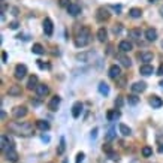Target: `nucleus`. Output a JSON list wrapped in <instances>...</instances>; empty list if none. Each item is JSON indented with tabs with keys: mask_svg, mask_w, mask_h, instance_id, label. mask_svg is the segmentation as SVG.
Masks as SVG:
<instances>
[{
	"mask_svg": "<svg viewBox=\"0 0 163 163\" xmlns=\"http://www.w3.org/2000/svg\"><path fill=\"white\" fill-rule=\"evenodd\" d=\"M9 130L14 132V133H17V135H20V136L33 135V126H32V123H27V121L9 123Z\"/></svg>",
	"mask_w": 163,
	"mask_h": 163,
	"instance_id": "obj_1",
	"label": "nucleus"
},
{
	"mask_svg": "<svg viewBox=\"0 0 163 163\" xmlns=\"http://www.w3.org/2000/svg\"><path fill=\"white\" fill-rule=\"evenodd\" d=\"M90 41H91L90 28L89 27H82L81 32L76 34V38H75V47L82 48V47H85V45H89Z\"/></svg>",
	"mask_w": 163,
	"mask_h": 163,
	"instance_id": "obj_2",
	"label": "nucleus"
},
{
	"mask_svg": "<svg viewBox=\"0 0 163 163\" xmlns=\"http://www.w3.org/2000/svg\"><path fill=\"white\" fill-rule=\"evenodd\" d=\"M109 17H111V14H109V11L106 8H99L96 11V20L99 21V23H103V21L109 20Z\"/></svg>",
	"mask_w": 163,
	"mask_h": 163,
	"instance_id": "obj_3",
	"label": "nucleus"
},
{
	"mask_svg": "<svg viewBox=\"0 0 163 163\" xmlns=\"http://www.w3.org/2000/svg\"><path fill=\"white\" fill-rule=\"evenodd\" d=\"M0 148L3 150L5 153H6L8 150L14 148V145H12V141L8 138L6 135H2V139H0Z\"/></svg>",
	"mask_w": 163,
	"mask_h": 163,
	"instance_id": "obj_4",
	"label": "nucleus"
},
{
	"mask_svg": "<svg viewBox=\"0 0 163 163\" xmlns=\"http://www.w3.org/2000/svg\"><path fill=\"white\" fill-rule=\"evenodd\" d=\"M26 75H27V68H26V64H17V68H15V78H17V79H23Z\"/></svg>",
	"mask_w": 163,
	"mask_h": 163,
	"instance_id": "obj_5",
	"label": "nucleus"
},
{
	"mask_svg": "<svg viewBox=\"0 0 163 163\" xmlns=\"http://www.w3.org/2000/svg\"><path fill=\"white\" fill-rule=\"evenodd\" d=\"M12 115H14L15 118H23V117L27 115V108H26V106H15V108L12 109Z\"/></svg>",
	"mask_w": 163,
	"mask_h": 163,
	"instance_id": "obj_6",
	"label": "nucleus"
},
{
	"mask_svg": "<svg viewBox=\"0 0 163 163\" xmlns=\"http://www.w3.org/2000/svg\"><path fill=\"white\" fill-rule=\"evenodd\" d=\"M42 24H43V32H45V34H47V36H51V34H53V32H54L53 21L49 20V18H45Z\"/></svg>",
	"mask_w": 163,
	"mask_h": 163,
	"instance_id": "obj_7",
	"label": "nucleus"
},
{
	"mask_svg": "<svg viewBox=\"0 0 163 163\" xmlns=\"http://www.w3.org/2000/svg\"><path fill=\"white\" fill-rule=\"evenodd\" d=\"M34 91H36V94L39 96V97H45V96L49 93V87H48L47 84H39V85L34 89Z\"/></svg>",
	"mask_w": 163,
	"mask_h": 163,
	"instance_id": "obj_8",
	"label": "nucleus"
},
{
	"mask_svg": "<svg viewBox=\"0 0 163 163\" xmlns=\"http://www.w3.org/2000/svg\"><path fill=\"white\" fill-rule=\"evenodd\" d=\"M60 102H61L60 96H54V97H51V100L48 102V109H49V111H57Z\"/></svg>",
	"mask_w": 163,
	"mask_h": 163,
	"instance_id": "obj_9",
	"label": "nucleus"
},
{
	"mask_svg": "<svg viewBox=\"0 0 163 163\" xmlns=\"http://www.w3.org/2000/svg\"><path fill=\"white\" fill-rule=\"evenodd\" d=\"M118 49L121 51V53H129L133 49V43L130 41H121L118 43Z\"/></svg>",
	"mask_w": 163,
	"mask_h": 163,
	"instance_id": "obj_10",
	"label": "nucleus"
},
{
	"mask_svg": "<svg viewBox=\"0 0 163 163\" xmlns=\"http://www.w3.org/2000/svg\"><path fill=\"white\" fill-rule=\"evenodd\" d=\"M130 89H132V91H133V93H142V91H145V90H147V84H145L144 81H138V82H135V84H133Z\"/></svg>",
	"mask_w": 163,
	"mask_h": 163,
	"instance_id": "obj_11",
	"label": "nucleus"
},
{
	"mask_svg": "<svg viewBox=\"0 0 163 163\" xmlns=\"http://www.w3.org/2000/svg\"><path fill=\"white\" fill-rule=\"evenodd\" d=\"M68 14L72 15V17H76V15L81 14V6L76 5V3H70L68 6Z\"/></svg>",
	"mask_w": 163,
	"mask_h": 163,
	"instance_id": "obj_12",
	"label": "nucleus"
},
{
	"mask_svg": "<svg viewBox=\"0 0 163 163\" xmlns=\"http://www.w3.org/2000/svg\"><path fill=\"white\" fill-rule=\"evenodd\" d=\"M109 78H112V79H117V78H120V75H121V69H120V66H117V64H114V66H111L109 68Z\"/></svg>",
	"mask_w": 163,
	"mask_h": 163,
	"instance_id": "obj_13",
	"label": "nucleus"
},
{
	"mask_svg": "<svg viewBox=\"0 0 163 163\" xmlns=\"http://www.w3.org/2000/svg\"><path fill=\"white\" fill-rule=\"evenodd\" d=\"M150 105L153 106L154 109H159L163 106V100L159 97V96H151L150 97Z\"/></svg>",
	"mask_w": 163,
	"mask_h": 163,
	"instance_id": "obj_14",
	"label": "nucleus"
},
{
	"mask_svg": "<svg viewBox=\"0 0 163 163\" xmlns=\"http://www.w3.org/2000/svg\"><path fill=\"white\" fill-rule=\"evenodd\" d=\"M5 156H6V160H9V162H12V163L18 160V153H17L14 148L8 150L6 153H5Z\"/></svg>",
	"mask_w": 163,
	"mask_h": 163,
	"instance_id": "obj_15",
	"label": "nucleus"
},
{
	"mask_svg": "<svg viewBox=\"0 0 163 163\" xmlns=\"http://www.w3.org/2000/svg\"><path fill=\"white\" fill-rule=\"evenodd\" d=\"M139 59H141V61H144L145 64H148L150 61H153V59H154V54H153V53H150V51H144V53H141Z\"/></svg>",
	"mask_w": 163,
	"mask_h": 163,
	"instance_id": "obj_16",
	"label": "nucleus"
},
{
	"mask_svg": "<svg viewBox=\"0 0 163 163\" xmlns=\"http://www.w3.org/2000/svg\"><path fill=\"white\" fill-rule=\"evenodd\" d=\"M154 72V69L151 64H142L141 68H139V74L144 75V76H150V75Z\"/></svg>",
	"mask_w": 163,
	"mask_h": 163,
	"instance_id": "obj_17",
	"label": "nucleus"
},
{
	"mask_svg": "<svg viewBox=\"0 0 163 163\" xmlns=\"http://www.w3.org/2000/svg\"><path fill=\"white\" fill-rule=\"evenodd\" d=\"M21 93H23V90H21V85H11L9 87V90H8V94L9 96H14V97H17V96H21Z\"/></svg>",
	"mask_w": 163,
	"mask_h": 163,
	"instance_id": "obj_18",
	"label": "nucleus"
},
{
	"mask_svg": "<svg viewBox=\"0 0 163 163\" xmlns=\"http://www.w3.org/2000/svg\"><path fill=\"white\" fill-rule=\"evenodd\" d=\"M81 111H82V103L75 102L74 106H72V117H74V118H78V117L81 115Z\"/></svg>",
	"mask_w": 163,
	"mask_h": 163,
	"instance_id": "obj_19",
	"label": "nucleus"
},
{
	"mask_svg": "<svg viewBox=\"0 0 163 163\" xmlns=\"http://www.w3.org/2000/svg\"><path fill=\"white\" fill-rule=\"evenodd\" d=\"M145 38H147L150 42H154L157 39V30L156 28H147V30H145Z\"/></svg>",
	"mask_w": 163,
	"mask_h": 163,
	"instance_id": "obj_20",
	"label": "nucleus"
},
{
	"mask_svg": "<svg viewBox=\"0 0 163 163\" xmlns=\"http://www.w3.org/2000/svg\"><path fill=\"white\" fill-rule=\"evenodd\" d=\"M97 39H99V42H106V39H108V32H106L105 27H100L97 30Z\"/></svg>",
	"mask_w": 163,
	"mask_h": 163,
	"instance_id": "obj_21",
	"label": "nucleus"
},
{
	"mask_svg": "<svg viewBox=\"0 0 163 163\" xmlns=\"http://www.w3.org/2000/svg\"><path fill=\"white\" fill-rule=\"evenodd\" d=\"M39 84H38V76L36 75H32L30 78H28V82H27V89H30V90H33V89H36Z\"/></svg>",
	"mask_w": 163,
	"mask_h": 163,
	"instance_id": "obj_22",
	"label": "nucleus"
},
{
	"mask_svg": "<svg viewBox=\"0 0 163 163\" xmlns=\"http://www.w3.org/2000/svg\"><path fill=\"white\" fill-rule=\"evenodd\" d=\"M129 15L132 18H141L142 17V9L141 8H132L129 11Z\"/></svg>",
	"mask_w": 163,
	"mask_h": 163,
	"instance_id": "obj_23",
	"label": "nucleus"
},
{
	"mask_svg": "<svg viewBox=\"0 0 163 163\" xmlns=\"http://www.w3.org/2000/svg\"><path fill=\"white\" fill-rule=\"evenodd\" d=\"M94 54V51H89V53H82V54L76 55V60L78 61H89V59Z\"/></svg>",
	"mask_w": 163,
	"mask_h": 163,
	"instance_id": "obj_24",
	"label": "nucleus"
},
{
	"mask_svg": "<svg viewBox=\"0 0 163 163\" xmlns=\"http://www.w3.org/2000/svg\"><path fill=\"white\" fill-rule=\"evenodd\" d=\"M120 111H117V109H114V111H109L108 114H106V118H108V121H114V120H117V118H120Z\"/></svg>",
	"mask_w": 163,
	"mask_h": 163,
	"instance_id": "obj_25",
	"label": "nucleus"
},
{
	"mask_svg": "<svg viewBox=\"0 0 163 163\" xmlns=\"http://www.w3.org/2000/svg\"><path fill=\"white\" fill-rule=\"evenodd\" d=\"M129 36L132 39H141V36H142V30L141 28H132L129 32Z\"/></svg>",
	"mask_w": 163,
	"mask_h": 163,
	"instance_id": "obj_26",
	"label": "nucleus"
},
{
	"mask_svg": "<svg viewBox=\"0 0 163 163\" xmlns=\"http://www.w3.org/2000/svg\"><path fill=\"white\" fill-rule=\"evenodd\" d=\"M32 51H33V54H38V55L45 54V48L42 47L41 43H34L33 48H32Z\"/></svg>",
	"mask_w": 163,
	"mask_h": 163,
	"instance_id": "obj_27",
	"label": "nucleus"
},
{
	"mask_svg": "<svg viewBox=\"0 0 163 163\" xmlns=\"http://www.w3.org/2000/svg\"><path fill=\"white\" fill-rule=\"evenodd\" d=\"M36 126H38V129H41L42 132H47V130H49V123L45 121V120H39V121L36 123Z\"/></svg>",
	"mask_w": 163,
	"mask_h": 163,
	"instance_id": "obj_28",
	"label": "nucleus"
},
{
	"mask_svg": "<svg viewBox=\"0 0 163 163\" xmlns=\"http://www.w3.org/2000/svg\"><path fill=\"white\" fill-rule=\"evenodd\" d=\"M118 60L121 61V64L124 66V68H130V66H132V61H130V59H129V57H126V55L120 54V55H118Z\"/></svg>",
	"mask_w": 163,
	"mask_h": 163,
	"instance_id": "obj_29",
	"label": "nucleus"
},
{
	"mask_svg": "<svg viewBox=\"0 0 163 163\" xmlns=\"http://www.w3.org/2000/svg\"><path fill=\"white\" fill-rule=\"evenodd\" d=\"M99 91H100V94H103V96H106V94H109V85L106 84V82H100L99 84Z\"/></svg>",
	"mask_w": 163,
	"mask_h": 163,
	"instance_id": "obj_30",
	"label": "nucleus"
},
{
	"mask_svg": "<svg viewBox=\"0 0 163 163\" xmlns=\"http://www.w3.org/2000/svg\"><path fill=\"white\" fill-rule=\"evenodd\" d=\"M118 129H120V133H121L123 136H129L130 133H132L130 127H129V126H126V124H120V126H118Z\"/></svg>",
	"mask_w": 163,
	"mask_h": 163,
	"instance_id": "obj_31",
	"label": "nucleus"
},
{
	"mask_svg": "<svg viewBox=\"0 0 163 163\" xmlns=\"http://www.w3.org/2000/svg\"><path fill=\"white\" fill-rule=\"evenodd\" d=\"M64 150H66V139H64V138H61V139H60V145H59V148H57V154L61 156V154L64 153Z\"/></svg>",
	"mask_w": 163,
	"mask_h": 163,
	"instance_id": "obj_32",
	"label": "nucleus"
},
{
	"mask_svg": "<svg viewBox=\"0 0 163 163\" xmlns=\"http://www.w3.org/2000/svg\"><path fill=\"white\" fill-rule=\"evenodd\" d=\"M142 156L144 157H151L153 156V148L148 147V145H145V147L142 148Z\"/></svg>",
	"mask_w": 163,
	"mask_h": 163,
	"instance_id": "obj_33",
	"label": "nucleus"
},
{
	"mask_svg": "<svg viewBox=\"0 0 163 163\" xmlns=\"http://www.w3.org/2000/svg\"><path fill=\"white\" fill-rule=\"evenodd\" d=\"M127 102H129L130 105H138V103H139V97L136 94H130L129 99H127Z\"/></svg>",
	"mask_w": 163,
	"mask_h": 163,
	"instance_id": "obj_34",
	"label": "nucleus"
},
{
	"mask_svg": "<svg viewBox=\"0 0 163 163\" xmlns=\"http://www.w3.org/2000/svg\"><path fill=\"white\" fill-rule=\"evenodd\" d=\"M114 138H115V130L109 129L108 130V135H106V141H111V139H114Z\"/></svg>",
	"mask_w": 163,
	"mask_h": 163,
	"instance_id": "obj_35",
	"label": "nucleus"
},
{
	"mask_svg": "<svg viewBox=\"0 0 163 163\" xmlns=\"http://www.w3.org/2000/svg\"><path fill=\"white\" fill-rule=\"evenodd\" d=\"M121 30H123V26H121V24H115V26H114V28H112L114 34H120V33H121Z\"/></svg>",
	"mask_w": 163,
	"mask_h": 163,
	"instance_id": "obj_36",
	"label": "nucleus"
},
{
	"mask_svg": "<svg viewBox=\"0 0 163 163\" xmlns=\"http://www.w3.org/2000/svg\"><path fill=\"white\" fill-rule=\"evenodd\" d=\"M123 103H124V102H123V97H121V96H118V97L115 99V106H117V108H121Z\"/></svg>",
	"mask_w": 163,
	"mask_h": 163,
	"instance_id": "obj_37",
	"label": "nucleus"
},
{
	"mask_svg": "<svg viewBox=\"0 0 163 163\" xmlns=\"http://www.w3.org/2000/svg\"><path fill=\"white\" fill-rule=\"evenodd\" d=\"M70 0H59V5H60L61 8H68L70 3H69Z\"/></svg>",
	"mask_w": 163,
	"mask_h": 163,
	"instance_id": "obj_38",
	"label": "nucleus"
},
{
	"mask_svg": "<svg viewBox=\"0 0 163 163\" xmlns=\"http://www.w3.org/2000/svg\"><path fill=\"white\" fill-rule=\"evenodd\" d=\"M84 153H78V156H76V163H81L82 160H84Z\"/></svg>",
	"mask_w": 163,
	"mask_h": 163,
	"instance_id": "obj_39",
	"label": "nucleus"
},
{
	"mask_svg": "<svg viewBox=\"0 0 163 163\" xmlns=\"http://www.w3.org/2000/svg\"><path fill=\"white\" fill-rule=\"evenodd\" d=\"M90 138H91V139H96V138H97V127H94V129L91 130V133H90Z\"/></svg>",
	"mask_w": 163,
	"mask_h": 163,
	"instance_id": "obj_40",
	"label": "nucleus"
},
{
	"mask_svg": "<svg viewBox=\"0 0 163 163\" xmlns=\"http://www.w3.org/2000/svg\"><path fill=\"white\" fill-rule=\"evenodd\" d=\"M18 26H20V24H18V21H12V23L9 24V27L12 28V30H17V28H18Z\"/></svg>",
	"mask_w": 163,
	"mask_h": 163,
	"instance_id": "obj_41",
	"label": "nucleus"
},
{
	"mask_svg": "<svg viewBox=\"0 0 163 163\" xmlns=\"http://www.w3.org/2000/svg\"><path fill=\"white\" fill-rule=\"evenodd\" d=\"M38 66H39L41 69H48V68H49L48 64H43V63H42L41 60H38Z\"/></svg>",
	"mask_w": 163,
	"mask_h": 163,
	"instance_id": "obj_42",
	"label": "nucleus"
},
{
	"mask_svg": "<svg viewBox=\"0 0 163 163\" xmlns=\"http://www.w3.org/2000/svg\"><path fill=\"white\" fill-rule=\"evenodd\" d=\"M43 142H49V136H45V135H42V138H41Z\"/></svg>",
	"mask_w": 163,
	"mask_h": 163,
	"instance_id": "obj_43",
	"label": "nucleus"
},
{
	"mask_svg": "<svg viewBox=\"0 0 163 163\" xmlns=\"http://www.w3.org/2000/svg\"><path fill=\"white\" fill-rule=\"evenodd\" d=\"M157 75H160V76L163 75V64H162V66H160L159 69H157Z\"/></svg>",
	"mask_w": 163,
	"mask_h": 163,
	"instance_id": "obj_44",
	"label": "nucleus"
},
{
	"mask_svg": "<svg viewBox=\"0 0 163 163\" xmlns=\"http://www.w3.org/2000/svg\"><path fill=\"white\" fill-rule=\"evenodd\" d=\"M2 60H3V61H6V60H8V54L5 53V51L2 53Z\"/></svg>",
	"mask_w": 163,
	"mask_h": 163,
	"instance_id": "obj_45",
	"label": "nucleus"
},
{
	"mask_svg": "<svg viewBox=\"0 0 163 163\" xmlns=\"http://www.w3.org/2000/svg\"><path fill=\"white\" fill-rule=\"evenodd\" d=\"M114 9H115V11H118V12H120V11H121V6H120V5H114Z\"/></svg>",
	"mask_w": 163,
	"mask_h": 163,
	"instance_id": "obj_46",
	"label": "nucleus"
},
{
	"mask_svg": "<svg viewBox=\"0 0 163 163\" xmlns=\"http://www.w3.org/2000/svg\"><path fill=\"white\" fill-rule=\"evenodd\" d=\"M0 115H2V120H5V118H6V112H5V111H2V114H0Z\"/></svg>",
	"mask_w": 163,
	"mask_h": 163,
	"instance_id": "obj_47",
	"label": "nucleus"
},
{
	"mask_svg": "<svg viewBox=\"0 0 163 163\" xmlns=\"http://www.w3.org/2000/svg\"><path fill=\"white\" fill-rule=\"evenodd\" d=\"M159 151H160V153H163V144L160 145V147H159Z\"/></svg>",
	"mask_w": 163,
	"mask_h": 163,
	"instance_id": "obj_48",
	"label": "nucleus"
},
{
	"mask_svg": "<svg viewBox=\"0 0 163 163\" xmlns=\"http://www.w3.org/2000/svg\"><path fill=\"white\" fill-rule=\"evenodd\" d=\"M160 14H162V17H163V6L160 8Z\"/></svg>",
	"mask_w": 163,
	"mask_h": 163,
	"instance_id": "obj_49",
	"label": "nucleus"
},
{
	"mask_svg": "<svg viewBox=\"0 0 163 163\" xmlns=\"http://www.w3.org/2000/svg\"><path fill=\"white\" fill-rule=\"evenodd\" d=\"M150 3H154V2H157V0H148Z\"/></svg>",
	"mask_w": 163,
	"mask_h": 163,
	"instance_id": "obj_50",
	"label": "nucleus"
},
{
	"mask_svg": "<svg viewBox=\"0 0 163 163\" xmlns=\"http://www.w3.org/2000/svg\"><path fill=\"white\" fill-rule=\"evenodd\" d=\"M160 87H163V81H160Z\"/></svg>",
	"mask_w": 163,
	"mask_h": 163,
	"instance_id": "obj_51",
	"label": "nucleus"
},
{
	"mask_svg": "<svg viewBox=\"0 0 163 163\" xmlns=\"http://www.w3.org/2000/svg\"><path fill=\"white\" fill-rule=\"evenodd\" d=\"M63 163H68V160H64V162H63Z\"/></svg>",
	"mask_w": 163,
	"mask_h": 163,
	"instance_id": "obj_52",
	"label": "nucleus"
},
{
	"mask_svg": "<svg viewBox=\"0 0 163 163\" xmlns=\"http://www.w3.org/2000/svg\"><path fill=\"white\" fill-rule=\"evenodd\" d=\"M162 48H163V42H162Z\"/></svg>",
	"mask_w": 163,
	"mask_h": 163,
	"instance_id": "obj_53",
	"label": "nucleus"
}]
</instances>
